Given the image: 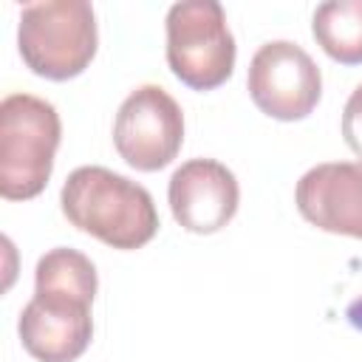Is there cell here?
Masks as SVG:
<instances>
[{"mask_svg": "<svg viewBox=\"0 0 362 362\" xmlns=\"http://www.w3.org/2000/svg\"><path fill=\"white\" fill-rule=\"evenodd\" d=\"M62 122L51 102L31 93H8L0 102V195L6 201L37 198L54 170Z\"/></svg>", "mask_w": 362, "mask_h": 362, "instance_id": "3957f363", "label": "cell"}, {"mask_svg": "<svg viewBox=\"0 0 362 362\" xmlns=\"http://www.w3.org/2000/svg\"><path fill=\"white\" fill-rule=\"evenodd\" d=\"M167 198L181 229L212 235L235 218L240 187L226 164L215 158H189L173 173Z\"/></svg>", "mask_w": 362, "mask_h": 362, "instance_id": "ba28073f", "label": "cell"}, {"mask_svg": "<svg viewBox=\"0 0 362 362\" xmlns=\"http://www.w3.org/2000/svg\"><path fill=\"white\" fill-rule=\"evenodd\" d=\"M294 204L317 229L362 240V161L311 167L297 181Z\"/></svg>", "mask_w": 362, "mask_h": 362, "instance_id": "9c48e42d", "label": "cell"}, {"mask_svg": "<svg viewBox=\"0 0 362 362\" xmlns=\"http://www.w3.org/2000/svg\"><path fill=\"white\" fill-rule=\"evenodd\" d=\"M342 139L362 158V85L354 88L342 107Z\"/></svg>", "mask_w": 362, "mask_h": 362, "instance_id": "8fae6325", "label": "cell"}, {"mask_svg": "<svg viewBox=\"0 0 362 362\" xmlns=\"http://www.w3.org/2000/svg\"><path fill=\"white\" fill-rule=\"evenodd\" d=\"M113 144L116 153L139 173L167 167L184 144L181 105L161 85L136 88L116 113Z\"/></svg>", "mask_w": 362, "mask_h": 362, "instance_id": "52a82bcc", "label": "cell"}, {"mask_svg": "<svg viewBox=\"0 0 362 362\" xmlns=\"http://www.w3.org/2000/svg\"><path fill=\"white\" fill-rule=\"evenodd\" d=\"M235 37L218 0H184L167 11V65L192 90L221 88L235 68Z\"/></svg>", "mask_w": 362, "mask_h": 362, "instance_id": "5b68a950", "label": "cell"}, {"mask_svg": "<svg viewBox=\"0 0 362 362\" xmlns=\"http://www.w3.org/2000/svg\"><path fill=\"white\" fill-rule=\"evenodd\" d=\"M93 6L85 0L28 3L20 11L17 48L28 71L51 82L79 76L96 57Z\"/></svg>", "mask_w": 362, "mask_h": 362, "instance_id": "277c9868", "label": "cell"}, {"mask_svg": "<svg viewBox=\"0 0 362 362\" xmlns=\"http://www.w3.org/2000/svg\"><path fill=\"white\" fill-rule=\"evenodd\" d=\"M317 45L339 65H362V0H328L311 17Z\"/></svg>", "mask_w": 362, "mask_h": 362, "instance_id": "30bf717a", "label": "cell"}, {"mask_svg": "<svg viewBox=\"0 0 362 362\" xmlns=\"http://www.w3.org/2000/svg\"><path fill=\"white\" fill-rule=\"evenodd\" d=\"M96 286V266L79 249L59 246L37 260L34 297L17 320L20 342L37 362H74L88 351Z\"/></svg>", "mask_w": 362, "mask_h": 362, "instance_id": "6da1fadb", "label": "cell"}, {"mask_svg": "<svg viewBox=\"0 0 362 362\" xmlns=\"http://www.w3.org/2000/svg\"><path fill=\"white\" fill-rule=\"evenodd\" d=\"M246 88L257 110L269 119L300 122L322 96V74L297 42L272 40L255 51Z\"/></svg>", "mask_w": 362, "mask_h": 362, "instance_id": "8992f818", "label": "cell"}, {"mask_svg": "<svg viewBox=\"0 0 362 362\" xmlns=\"http://www.w3.org/2000/svg\"><path fill=\"white\" fill-rule=\"evenodd\" d=\"M59 204L71 226L113 249H139L158 232L153 195L99 164L76 167L62 184Z\"/></svg>", "mask_w": 362, "mask_h": 362, "instance_id": "7a4b0ae2", "label": "cell"}]
</instances>
